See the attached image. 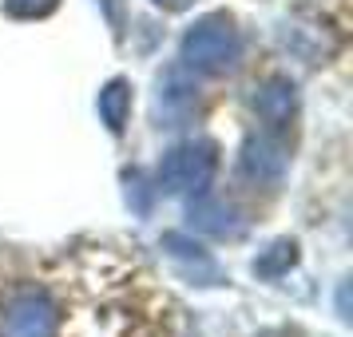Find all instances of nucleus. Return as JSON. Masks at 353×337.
Instances as JSON below:
<instances>
[{"label":"nucleus","instance_id":"7","mask_svg":"<svg viewBox=\"0 0 353 337\" xmlns=\"http://www.w3.org/2000/svg\"><path fill=\"white\" fill-rule=\"evenodd\" d=\"M131 115V88L128 80H112L99 92V119L108 123V131H123Z\"/></svg>","mask_w":353,"mask_h":337},{"label":"nucleus","instance_id":"2","mask_svg":"<svg viewBox=\"0 0 353 337\" xmlns=\"http://www.w3.org/2000/svg\"><path fill=\"white\" fill-rule=\"evenodd\" d=\"M219 171V147L210 139H191L167 151L159 163V187L171 194H203Z\"/></svg>","mask_w":353,"mask_h":337},{"label":"nucleus","instance_id":"3","mask_svg":"<svg viewBox=\"0 0 353 337\" xmlns=\"http://www.w3.org/2000/svg\"><path fill=\"white\" fill-rule=\"evenodd\" d=\"M60 309L44 289H20L0 309V337H56Z\"/></svg>","mask_w":353,"mask_h":337},{"label":"nucleus","instance_id":"4","mask_svg":"<svg viewBox=\"0 0 353 337\" xmlns=\"http://www.w3.org/2000/svg\"><path fill=\"white\" fill-rule=\"evenodd\" d=\"M298 112V92L290 80H266L254 92V115L266 123L270 131H282Z\"/></svg>","mask_w":353,"mask_h":337},{"label":"nucleus","instance_id":"11","mask_svg":"<svg viewBox=\"0 0 353 337\" xmlns=\"http://www.w3.org/2000/svg\"><path fill=\"white\" fill-rule=\"evenodd\" d=\"M163 12H183V8H191V0H155Z\"/></svg>","mask_w":353,"mask_h":337},{"label":"nucleus","instance_id":"8","mask_svg":"<svg viewBox=\"0 0 353 337\" xmlns=\"http://www.w3.org/2000/svg\"><path fill=\"white\" fill-rule=\"evenodd\" d=\"M294 262H298V246L290 238H282V242H274L262 258H254V274L258 278H282Z\"/></svg>","mask_w":353,"mask_h":337},{"label":"nucleus","instance_id":"10","mask_svg":"<svg viewBox=\"0 0 353 337\" xmlns=\"http://www.w3.org/2000/svg\"><path fill=\"white\" fill-rule=\"evenodd\" d=\"M56 8V0H4V12L17 20H36V17H48Z\"/></svg>","mask_w":353,"mask_h":337},{"label":"nucleus","instance_id":"9","mask_svg":"<svg viewBox=\"0 0 353 337\" xmlns=\"http://www.w3.org/2000/svg\"><path fill=\"white\" fill-rule=\"evenodd\" d=\"M159 108H163L167 115L187 112V108H194V92H191L183 80H179V76H171V80L163 83V92H159Z\"/></svg>","mask_w":353,"mask_h":337},{"label":"nucleus","instance_id":"5","mask_svg":"<svg viewBox=\"0 0 353 337\" xmlns=\"http://www.w3.org/2000/svg\"><path fill=\"white\" fill-rule=\"evenodd\" d=\"M242 175L254 178V183H282V175H286V151L274 139H266V135L246 139V147H242Z\"/></svg>","mask_w":353,"mask_h":337},{"label":"nucleus","instance_id":"1","mask_svg":"<svg viewBox=\"0 0 353 337\" xmlns=\"http://www.w3.org/2000/svg\"><path fill=\"white\" fill-rule=\"evenodd\" d=\"M242 52L239 28L230 24L226 12H210V17L194 20L187 36H183V64L203 76H219L226 68H234Z\"/></svg>","mask_w":353,"mask_h":337},{"label":"nucleus","instance_id":"6","mask_svg":"<svg viewBox=\"0 0 353 337\" xmlns=\"http://www.w3.org/2000/svg\"><path fill=\"white\" fill-rule=\"evenodd\" d=\"M191 226L194 230H203V234H214V238H234L242 230L239 214L223 203H214V198H199L191 203Z\"/></svg>","mask_w":353,"mask_h":337}]
</instances>
